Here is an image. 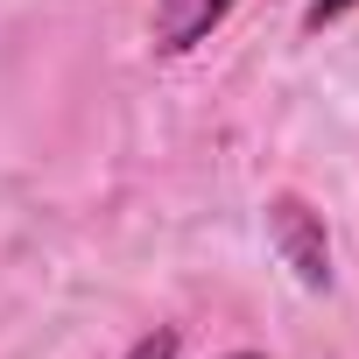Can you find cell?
Instances as JSON below:
<instances>
[{
  "mask_svg": "<svg viewBox=\"0 0 359 359\" xmlns=\"http://www.w3.org/2000/svg\"><path fill=\"white\" fill-rule=\"evenodd\" d=\"M261 226H268V247H275V261L296 275V289H310V296H331L338 268H331V233H324V212H317L303 191H268V205H261Z\"/></svg>",
  "mask_w": 359,
  "mask_h": 359,
  "instance_id": "obj_1",
  "label": "cell"
},
{
  "mask_svg": "<svg viewBox=\"0 0 359 359\" xmlns=\"http://www.w3.org/2000/svg\"><path fill=\"white\" fill-rule=\"evenodd\" d=\"M240 0H155V15H148V50L155 57H191L205 50L226 22H233Z\"/></svg>",
  "mask_w": 359,
  "mask_h": 359,
  "instance_id": "obj_2",
  "label": "cell"
},
{
  "mask_svg": "<svg viewBox=\"0 0 359 359\" xmlns=\"http://www.w3.org/2000/svg\"><path fill=\"white\" fill-rule=\"evenodd\" d=\"M176 352H184V338H176V324H155V331H141L120 359H176Z\"/></svg>",
  "mask_w": 359,
  "mask_h": 359,
  "instance_id": "obj_3",
  "label": "cell"
},
{
  "mask_svg": "<svg viewBox=\"0 0 359 359\" xmlns=\"http://www.w3.org/2000/svg\"><path fill=\"white\" fill-rule=\"evenodd\" d=\"M359 8V0H310V8H303V36H324L331 22H345Z\"/></svg>",
  "mask_w": 359,
  "mask_h": 359,
  "instance_id": "obj_4",
  "label": "cell"
},
{
  "mask_svg": "<svg viewBox=\"0 0 359 359\" xmlns=\"http://www.w3.org/2000/svg\"><path fill=\"white\" fill-rule=\"evenodd\" d=\"M226 359H268V352H226Z\"/></svg>",
  "mask_w": 359,
  "mask_h": 359,
  "instance_id": "obj_5",
  "label": "cell"
}]
</instances>
